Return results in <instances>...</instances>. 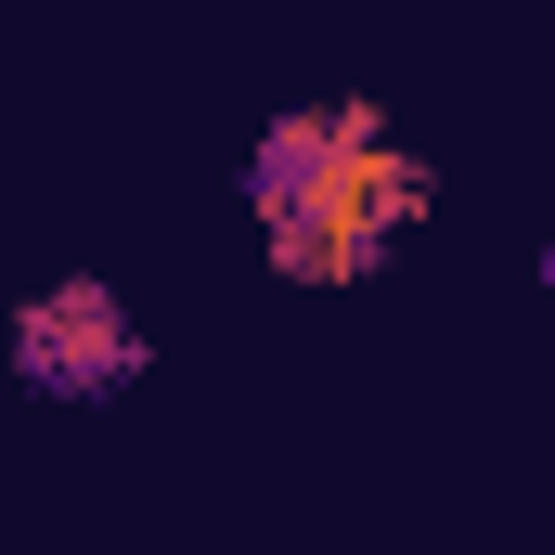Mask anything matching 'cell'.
Segmentation results:
<instances>
[{
  "instance_id": "obj_1",
  "label": "cell",
  "mask_w": 555,
  "mask_h": 555,
  "mask_svg": "<svg viewBox=\"0 0 555 555\" xmlns=\"http://www.w3.org/2000/svg\"><path fill=\"white\" fill-rule=\"evenodd\" d=\"M426 207H439V168H426L414 142H349L297 207H272L259 220V246H272V272L284 284H362L401 233H426Z\"/></svg>"
},
{
  "instance_id": "obj_3",
  "label": "cell",
  "mask_w": 555,
  "mask_h": 555,
  "mask_svg": "<svg viewBox=\"0 0 555 555\" xmlns=\"http://www.w3.org/2000/svg\"><path fill=\"white\" fill-rule=\"evenodd\" d=\"M375 130H388L375 104H297V117H272V130L246 142V207H259V220H272V207H297V194H310L349 142H375Z\"/></svg>"
},
{
  "instance_id": "obj_4",
  "label": "cell",
  "mask_w": 555,
  "mask_h": 555,
  "mask_svg": "<svg viewBox=\"0 0 555 555\" xmlns=\"http://www.w3.org/2000/svg\"><path fill=\"white\" fill-rule=\"evenodd\" d=\"M543 284H555V246H543Z\"/></svg>"
},
{
  "instance_id": "obj_2",
  "label": "cell",
  "mask_w": 555,
  "mask_h": 555,
  "mask_svg": "<svg viewBox=\"0 0 555 555\" xmlns=\"http://www.w3.org/2000/svg\"><path fill=\"white\" fill-rule=\"evenodd\" d=\"M13 375H26L39 401H104V388H130V375H142V323H130V297H117L104 272L39 284V297L13 310Z\"/></svg>"
}]
</instances>
